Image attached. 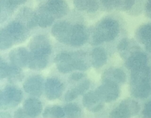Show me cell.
I'll list each match as a JSON object with an SVG mask.
<instances>
[{"label": "cell", "instance_id": "1", "mask_svg": "<svg viewBox=\"0 0 151 118\" xmlns=\"http://www.w3.org/2000/svg\"><path fill=\"white\" fill-rule=\"evenodd\" d=\"M119 32V25L116 21L111 18L103 19L94 29L91 43L97 45L103 42L111 41L117 36Z\"/></svg>", "mask_w": 151, "mask_h": 118}, {"label": "cell", "instance_id": "2", "mask_svg": "<svg viewBox=\"0 0 151 118\" xmlns=\"http://www.w3.org/2000/svg\"><path fill=\"white\" fill-rule=\"evenodd\" d=\"M140 110V106L137 102L131 99L123 100L110 113L111 117H129L136 114Z\"/></svg>", "mask_w": 151, "mask_h": 118}, {"label": "cell", "instance_id": "3", "mask_svg": "<svg viewBox=\"0 0 151 118\" xmlns=\"http://www.w3.org/2000/svg\"><path fill=\"white\" fill-rule=\"evenodd\" d=\"M22 97V94L19 89L8 86L1 93V107L4 109L14 107L19 103Z\"/></svg>", "mask_w": 151, "mask_h": 118}, {"label": "cell", "instance_id": "4", "mask_svg": "<svg viewBox=\"0 0 151 118\" xmlns=\"http://www.w3.org/2000/svg\"><path fill=\"white\" fill-rule=\"evenodd\" d=\"M96 91L104 102L114 101L118 97L120 93L117 83L108 80H103V83Z\"/></svg>", "mask_w": 151, "mask_h": 118}, {"label": "cell", "instance_id": "5", "mask_svg": "<svg viewBox=\"0 0 151 118\" xmlns=\"http://www.w3.org/2000/svg\"><path fill=\"white\" fill-rule=\"evenodd\" d=\"M72 28L73 26L67 22H58L52 26L51 33L59 42L70 44Z\"/></svg>", "mask_w": 151, "mask_h": 118}, {"label": "cell", "instance_id": "6", "mask_svg": "<svg viewBox=\"0 0 151 118\" xmlns=\"http://www.w3.org/2000/svg\"><path fill=\"white\" fill-rule=\"evenodd\" d=\"M31 52L48 56L51 52V45L47 38L43 35L35 36L30 42Z\"/></svg>", "mask_w": 151, "mask_h": 118}, {"label": "cell", "instance_id": "7", "mask_svg": "<svg viewBox=\"0 0 151 118\" xmlns=\"http://www.w3.org/2000/svg\"><path fill=\"white\" fill-rule=\"evenodd\" d=\"M5 29L14 42H21L25 41L27 37V29L21 22H12L8 25Z\"/></svg>", "mask_w": 151, "mask_h": 118}, {"label": "cell", "instance_id": "8", "mask_svg": "<svg viewBox=\"0 0 151 118\" xmlns=\"http://www.w3.org/2000/svg\"><path fill=\"white\" fill-rule=\"evenodd\" d=\"M104 102L96 91H90L86 93L83 98L84 106L89 111L97 112L100 111L104 106Z\"/></svg>", "mask_w": 151, "mask_h": 118}, {"label": "cell", "instance_id": "9", "mask_svg": "<svg viewBox=\"0 0 151 118\" xmlns=\"http://www.w3.org/2000/svg\"><path fill=\"white\" fill-rule=\"evenodd\" d=\"M54 62L58 71L61 73H68L75 69L72 53H60L55 57Z\"/></svg>", "mask_w": 151, "mask_h": 118}, {"label": "cell", "instance_id": "10", "mask_svg": "<svg viewBox=\"0 0 151 118\" xmlns=\"http://www.w3.org/2000/svg\"><path fill=\"white\" fill-rule=\"evenodd\" d=\"M46 97L49 100L58 99L63 93V86L62 83L55 78L48 79L44 85Z\"/></svg>", "mask_w": 151, "mask_h": 118}, {"label": "cell", "instance_id": "11", "mask_svg": "<svg viewBox=\"0 0 151 118\" xmlns=\"http://www.w3.org/2000/svg\"><path fill=\"white\" fill-rule=\"evenodd\" d=\"M25 91L33 96L41 95L43 88V79L38 75H34L28 78L23 85Z\"/></svg>", "mask_w": 151, "mask_h": 118}, {"label": "cell", "instance_id": "12", "mask_svg": "<svg viewBox=\"0 0 151 118\" xmlns=\"http://www.w3.org/2000/svg\"><path fill=\"white\" fill-rule=\"evenodd\" d=\"M87 39L88 33L84 26L79 24L73 26L70 45L80 46L86 43Z\"/></svg>", "mask_w": 151, "mask_h": 118}, {"label": "cell", "instance_id": "13", "mask_svg": "<svg viewBox=\"0 0 151 118\" xmlns=\"http://www.w3.org/2000/svg\"><path fill=\"white\" fill-rule=\"evenodd\" d=\"M9 58L12 65L22 68L28 65L29 53L24 48H18L9 53Z\"/></svg>", "mask_w": 151, "mask_h": 118}, {"label": "cell", "instance_id": "14", "mask_svg": "<svg viewBox=\"0 0 151 118\" xmlns=\"http://www.w3.org/2000/svg\"><path fill=\"white\" fill-rule=\"evenodd\" d=\"M147 56L143 52L136 51L133 52L126 62V66L131 71L146 66Z\"/></svg>", "mask_w": 151, "mask_h": 118}, {"label": "cell", "instance_id": "15", "mask_svg": "<svg viewBox=\"0 0 151 118\" xmlns=\"http://www.w3.org/2000/svg\"><path fill=\"white\" fill-rule=\"evenodd\" d=\"M45 6L54 18H61L65 15L68 11L67 4L64 0H48Z\"/></svg>", "mask_w": 151, "mask_h": 118}, {"label": "cell", "instance_id": "16", "mask_svg": "<svg viewBox=\"0 0 151 118\" xmlns=\"http://www.w3.org/2000/svg\"><path fill=\"white\" fill-rule=\"evenodd\" d=\"M35 14L37 25L40 27H48L52 23L54 20V16L49 11L45 5L40 6Z\"/></svg>", "mask_w": 151, "mask_h": 118}, {"label": "cell", "instance_id": "17", "mask_svg": "<svg viewBox=\"0 0 151 118\" xmlns=\"http://www.w3.org/2000/svg\"><path fill=\"white\" fill-rule=\"evenodd\" d=\"M150 79L151 69L149 66H145L132 71L130 83H148Z\"/></svg>", "mask_w": 151, "mask_h": 118}, {"label": "cell", "instance_id": "18", "mask_svg": "<svg viewBox=\"0 0 151 118\" xmlns=\"http://www.w3.org/2000/svg\"><path fill=\"white\" fill-rule=\"evenodd\" d=\"M151 86L149 83H130V91L132 95L136 98H146L150 93Z\"/></svg>", "mask_w": 151, "mask_h": 118}, {"label": "cell", "instance_id": "19", "mask_svg": "<svg viewBox=\"0 0 151 118\" xmlns=\"http://www.w3.org/2000/svg\"><path fill=\"white\" fill-rule=\"evenodd\" d=\"M48 57L47 56L30 52L29 53L28 66L29 68L34 70H41L47 65Z\"/></svg>", "mask_w": 151, "mask_h": 118}, {"label": "cell", "instance_id": "20", "mask_svg": "<svg viewBox=\"0 0 151 118\" xmlns=\"http://www.w3.org/2000/svg\"><path fill=\"white\" fill-rule=\"evenodd\" d=\"M24 110L29 116H37L41 113L42 110L41 103L35 98L28 99L24 102Z\"/></svg>", "mask_w": 151, "mask_h": 118}, {"label": "cell", "instance_id": "21", "mask_svg": "<svg viewBox=\"0 0 151 118\" xmlns=\"http://www.w3.org/2000/svg\"><path fill=\"white\" fill-rule=\"evenodd\" d=\"M126 79L125 73L120 69H109L103 75V80L115 82L116 83H123Z\"/></svg>", "mask_w": 151, "mask_h": 118}, {"label": "cell", "instance_id": "22", "mask_svg": "<svg viewBox=\"0 0 151 118\" xmlns=\"http://www.w3.org/2000/svg\"><path fill=\"white\" fill-rule=\"evenodd\" d=\"M107 59V54L103 49L96 48L93 50L91 55V62L94 68L102 67L106 63Z\"/></svg>", "mask_w": 151, "mask_h": 118}, {"label": "cell", "instance_id": "23", "mask_svg": "<svg viewBox=\"0 0 151 118\" xmlns=\"http://www.w3.org/2000/svg\"><path fill=\"white\" fill-rule=\"evenodd\" d=\"M90 86V82L88 80H85L76 87L69 90L65 95V100L71 102L76 99L80 95L86 92Z\"/></svg>", "mask_w": 151, "mask_h": 118}, {"label": "cell", "instance_id": "24", "mask_svg": "<svg viewBox=\"0 0 151 118\" xmlns=\"http://www.w3.org/2000/svg\"><path fill=\"white\" fill-rule=\"evenodd\" d=\"M74 4L78 10L87 12H94L99 6L97 0H74Z\"/></svg>", "mask_w": 151, "mask_h": 118}, {"label": "cell", "instance_id": "25", "mask_svg": "<svg viewBox=\"0 0 151 118\" xmlns=\"http://www.w3.org/2000/svg\"><path fill=\"white\" fill-rule=\"evenodd\" d=\"M74 68L76 70H86L88 68V63L86 58V55L83 51H77L72 53Z\"/></svg>", "mask_w": 151, "mask_h": 118}, {"label": "cell", "instance_id": "26", "mask_svg": "<svg viewBox=\"0 0 151 118\" xmlns=\"http://www.w3.org/2000/svg\"><path fill=\"white\" fill-rule=\"evenodd\" d=\"M136 37L137 41L145 44L151 39V24H144L140 26L136 31Z\"/></svg>", "mask_w": 151, "mask_h": 118}, {"label": "cell", "instance_id": "27", "mask_svg": "<svg viewBox=\"0 0 151 118\" xmlns=\"http://www.w3.org/2000/svg\"><path fill=\"white\" fill-rule=\"evenodd\" d=\"M19 15L27 28H32L37 25L35 12H32L28 8H23Z\"/></svg>", "mask_w": 151, "mask_h": 118}, {"label": "cell", "instance_id": "28", "mask_svg": "<svg viewBox=\"0 0 151 118\" xmlns=\"http://www.w3.org/2000/svg\"><path fill=\"white\" fill-rule=\"evenodd\" d=\"M64 110L58 106H50L45 109L43 116L48 117H62L64 116Z\"/></svg>", "mask_w": 151, "mask_h": 118}, {"label": "cell", "instance_id": "29", "mask_svg": "<svg viewBox=\"0 0 151 118\" xmlns=\"http://www.w3.org/2000/svg\"><path fill=\"white\" fill-rule=\"evenodd\" d=\"M14 41L8 34L6 29H1L0 32V48L1 49H6L10 48Z\"/></svg>", "mask_w": 151, "mask_h": 118}, {"label": "cell", "instance_id": "30", "mask_svg": "<svg viewBox=\"0 0 151 118\" xmlns=\"http://www.w3.org/2000/svg\"><path fill=\"white\" fill-rule=\"evenodd\" d=\"M64 110L65 113L68 116L71 117H78L81 113V110L77 104L73 103H70L67 104L64 107Z\"/></svg>", "mask_w": 151, "mask_h": 118}, {"label": "cell", "instance_id": "31", "mask_svg": "<svg viewBox=\"0 0 151 118\" xmlns=\"http://www.w3.org/2000/svg\"><path fill=\"white\" fill-rule=\"evenodd\" d=\"M0 2L1 16L4 14H9L17 7L12 0H0Z\"/></svg>", "mask_w": 151, "mask_h": 118}, {"label": "cell", "instance_id": "32", "mask_svg": "<svg viewBox=\"0 0 151 118\" xmlns=\"http://www.w3.org/2000/svg\"><path fill=\"white\" fill-rule=\"evenodd\" d=\"M100 1L106 8L112 9L116 8H119L122 0H100Z\"/></svg>", "mask_w": 151, "mask_h": 118}, {"label": "cell", "instance_id": "33", "mask_svg": "<svg viewBox=\"0 0 151 118\" xmlns=\"http://www.w3.org/2000/svg\"><path fill=\"white\" fill-rule=\"evenodd\" d=\"M9 68V65L8 63L4 62L2 60H1L0 76H1V79L4 78V77H7Z\"/></svg>", "mask_w": 151, "mask_h": 118}, {"label": "cell", "instance_id": "34", "mask_svg": "<svg viewBox=\"0 0 151 118\" xmlns=\"http://www.w3.org/2000/svg\"><path fill=\"white\" fill-rule=\"evenodd\" d=\"M129 41L127 39L124 38L120 41L117 45V49L120 53H124L129 48Z\"/></svg>", "mask_w": 151, "mask_h": 118}, {"label": "cell", "instance_id": "35", "mask_svg": "<svg viewBox=\"0 0 151 118\" xmlns=\"http://www.w3.org/2000/svg\"><path fill=\"white\" fill-rule=\"evenodd\" d=\"M134 2V0H122L119 8H120L124 11L129 10L133 6Z\"/></svg>", "mask_w": 151, "mask_h": 118}, {"label": "cell", "instance_id": "36", "mask_svg": "<svg viewBox=\"0 0 151 118\" xmlns=\"http://www.w3.org/2000/svg\"><path fill=\"white\" fill-rule=\"evenodd\" d=\"M142 113L145 117H151V101L145 104Z\"/></svg>", "mask_w": 151, "mask_h": 118}, {"label": "cell", "instance_id": "37", "mask_svg": "<svg viewBox=\"0 0 151 118\" xmlns=\"http://www.w3.org/2000/svg\"><path fill=\"white\" fill-rule=\"evenodd\" d=\"M83 77V74L82 73L80 72H76L73 73L71 76H70V79L73 80H79L80 79H81L82 77Z\"/></svg>", "mask_w": 151, "mask_h": 118}, {"label": "cell", "instance_id": "38", "mask_svg": "<svg viewBox=\"0 0 151 118\" xmlns=\"http://www.w3.org/2000/svg\"><path fill=\"white\" fill-rule=\"evenodd\" d=\"M15 116L17 117H24L27 116L28 114H27V113L24 110H22V109H19L16 112Z\"/></svg>", "mask_w": 151, "mask_h": 118}, {"label": "cell", "instance_id": "39", "mask_svg": "<svg viewBox=\"0 0 151 118\" xmlns=\"http://www.w3.org/2000/svg\"><path fill=\"white\" fill-rule=\"evenodd\" d=\"M146 14H149L151 13V0H147L146 4Z\"/></svg>", "mask_w": 151, "mask_h": 118}, {"label": "cell", "instance_id": "40", "mask_svg": "<svg viewBox=\"0 0 151 118\" xmlns=\"http://www.w3.org/2000/svg\"><path fill=\"white\" fill-rule=\"evenodd\" d=\"M145 45L146 50L149 52H151V39L149 41H147Z\"/></svg>", "mask_w": 151, "mask_h": 118}, {"label": "cell", "instance_id": "41", "mask_svg": "<svg viewBox=\"0 0 151 118\" xmlns=\"http://www.w3.org/2000/svg\"><path fill=\"white\" fill-rule=\"evenodd\" d=\"M14 4L17 6L19 5H21L26 2L27 0H12Z\"/></svg>", "mask_w": 151, "mask_h": 118}, {"label": "cell", "instance_id": "42", "mask_svg": "<svg viewBox=\"0 0 151 118\" xmlns=\"http://www.w3.org/2000/svg\"><path fill=\"white\" fill-rule=\"evenodd\" d=\"M147 16H148V17H149V18H151V13H150V14H147Z\"/></svg>", "mask_w": 151, "mask_h": 118}]
</instances>
